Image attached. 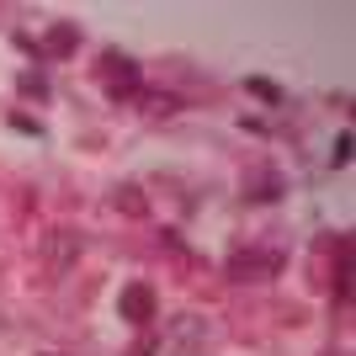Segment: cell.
<instances>
[{"mask_svg": "<svg viewBox=\"0 0 356 356\" xmlns=\"http://www.w3.org/2000/svg\"><path fill=\"white\" fill-rule=\"evenodd\" d=\"M208 319L202 314H176L170 319V330H165V351L170 356H197L202 346H208Z\"/></svg>", "mask_w": 356, "mask_h": 356, "instance_id": "6da1fadb", "label": "cell"}, {"mask_svg": "<svg viewBox=\"0 0 356 356\" xmlns=\"http://www.w3.org/2000/svg\"><path fill=\"white\" fill-rule=\"evenodd\" d=\"M80 250H86V239L74 234V229H54V234L43 239V271L48 277H70V266L80 261Z\"/></svg>", "mask_w": 356, "mask_h": 356, "instance_id": "7a4b0ae2", "label": "cell"}, {"mask_svg": "<svg viewBox=\"0 0 356 356\" xmlns=\"http://www.w3.org/2000/svg\"><path fill=\"white\" fill-rule=\"evenodd\" d=\"M277 266H282V261L271 250H239L234 261H229V277H234V282H271Z\"/></svg>", "mask_w": 356, "mask_h": 356, "instance_id": "3957f363", "label": "cell"}, {"mask_svg": "<svg viewBox=\"0 0 356 356\" xmlns=\"http://www.w3.org/2000/svg\"><path fill=\"white\" fill-rule=\"evenodd\" d=\"M122 319H128V325H138V330L154 319V287H149V282L122 287Z\"/></svg>", "mask_w": 356, "mask_h": 356, "instance_id": "277c9868", "label": "cell"}, {"mask_svg": "<svg viewBox=\"0 0 356 356\" xmlns=\"http://www.w3.org/2000/svg\"><path fill=\"white\" fill-rule=\"evenodd\" d=\"M102 80H106L112 90H134V86H138V64L122 59V54H102Z\"/></svg>", "mask_w": 356, "mask_h": 356, "instance_id": "5b68a950", "label": "cell"}, {"mask_svg": "<svg viewBox=\"0 0 356 356\" xmlns=\"http://www.w3.org/2000/svg\"><path fill=\"white\" fill-rule=\"evenodd\" d=\"M112 208L128 213V218H144V213H149L144 186H138V181H122V186H112Z\"/></svg>", "mask_w": 356, "mask_h": 356, "instance_id": "8992f818", "label": "cell"}, {"mask_svg": "<svg viewBox=\"0 0 356 356\" xmlns=\"http://www.w3.org/2000/svg\"><path fill=\"white\" fill-rule=\"evenodd\" d=\"M74 48V27H48V38H43V54H54V59H64V54H70Z\"/></svg>", "mask_w": 356, "mask_h": 356, "instance_id": "52a82bcc", "label": "cell"}]
</instances>
